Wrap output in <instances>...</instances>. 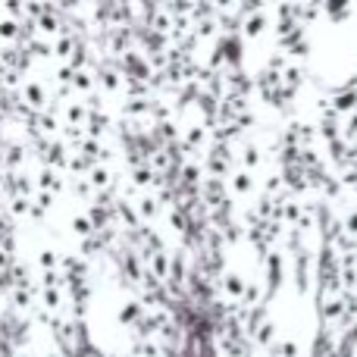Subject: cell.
I'll return each mask as SVG.
<instances>
[{"label":"cell","mask_w":357,"mask_h":357,"mask_svg":"<svg viewBox=\"0 0 357 357\" xmlns=\"http://www.w3.org/2000/svg\"><path fill=\"white\" fill-rule=\"evenodd\" d=\"M348 222H351L348 229H351V232H357V213H351V220H348Z\"/></svg>","instance_id":"6da1fadb"}]
</instances>
